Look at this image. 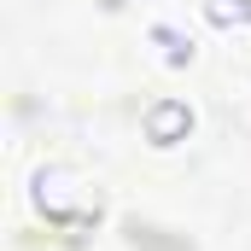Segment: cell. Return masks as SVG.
<instances>
[{
    "instance_id": "obj_1",
    "label": "cell",
    "mask_w": 251,
    "mask_h": 251,
    "mask_svg": "<svg viewBox=\"0 0 251 251\" xmlns=\"http://www.w3.org/2000/svg\"><path fill=\"white\" fill-rule=\"evenodd\" d=\"M193 128V117H187V105H158L152 117H146V134L158 140V146H170V140H181Z\"/></svg>"
},
{
    "instance_id": "obj_2",
    "label": "cell",
    "mask_w": 251,
    "mask_h": 251,
    "mask_svg": "<svg viewBox=\"0 0 251 251\" xmlns=\"http://www.w3.org/2000/svg\"><path fill=\"white\" fill-rule=\"evenodd\" d=\"M216 24H251V0H210Z\"/></svg>"
},
{
    "instance_id": "obj_3",
    "label": "cell",
    "mask_w": 251,
    "mask_h": 251,
    "mask_svg": "<svg viewBox=\"0 0 251 251\" xmlns=\"http://www.w3.org/2000/svg\"><path fill=\"white\" fill-rule=\"evenodd\" d=\"M105 6H123V0H105Z\"/></svg>"
}]
</instances>
